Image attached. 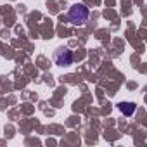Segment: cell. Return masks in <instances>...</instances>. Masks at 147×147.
Wrapping results in <instances>:
<instances>
[{
  "instance_id": "obj_1",
  "label": "cell",
  "mask_w": 147,
  "mask_h": 147,
  "mask_svg": "<svg viewBox=\"0 0 147 147\" xmlns=\"http://www.w3.org/2000/svg\"><path fill=\"white\" fill-rule=\"evenodd\" d=\"M88 9L83 5V4H75L71 9H69V12H67V16H69V21L73 23V24H85L87 23V19H88Z\"/></svg>"
},
{
  "instance_id": "obj_2",
  "label": "cell",
  "mask_w": 147,
  "mask_h": 147,
  "mask_svg": "<svg viewBox=\"0 0 147 147\" xmlns=\"http://www.w3.org/2000/svg\"><path fill=\"white\" fill-rule=\"evenodd\" d=\"M54 61L57 66H71L73 64V52L69 49L61 47L54 52Z\"/></svg>"
},
{
  "instance_id": "obj_3",
  "label": "cell",
  "mask_w": 147,
  "mask_h": 147,
  "mask_svg": "<svg viewBox=\"0 0 147 147\" xmlns=\"http://www.w3.org/2000/svg\"><path fill=\"white\" fill-rule=\"evenodd\" d=\"M118 107H119V111H121L125 116H131V114L137 111V106H135L133 102H119Z\"/></svg>"
}]
</instances>
